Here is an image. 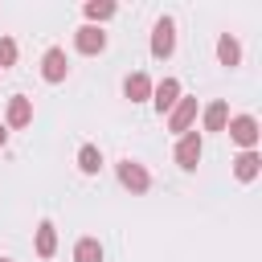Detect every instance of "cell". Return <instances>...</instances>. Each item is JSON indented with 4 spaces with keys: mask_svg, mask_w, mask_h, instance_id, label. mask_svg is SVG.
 <instances>
[{
    "mask_svg": "<svg viewBox=\"0 0 262 262\" xmlns=\"http://www.w3.org/2000/svg\"><path fill=\"white\" fill-rule=\"evenodd\" d=\"M12 66H16V41L0 37V70H12Z\"/></svg>",
    "mask_w": 262,
    "mask_h": 262,
    "instance_id": "cell-18",
    "label": "cell"
},
{
    "mask_svg": "<svg viewBox=\"0 0 262 262\" xmlns=\"http://www.w3.org/2000/svg\"><path fill=\"white\" fill-rule=\"evenodd\" d=\"M176 102H180V82H176V78H164V82L151 86V106H156L160 115H168Z\"/></svg>",
    "mask_w": 262,
    "mask_h": 262,
    "instance_id": "cell-9",
    "label": "cell"
},
{
    "mask_svg": "<svg viewBox=\"0 0 262 262\" xmlns=\"http://www.w3.org/2000/svg\"><path fill=\"white\" fill-rule=\"evenodd\" d=\"M78 172H82V176H98V172H102V151H98L94 143H82V147H78Z\"/></svg>",
    "mask_w": 262,
    "mask_h": 262,
    "instance_id": "cell-14",
    "label": "cell"
},
{
    "mask_svg": "<svg viewBox=\"0 0 262 262\" xmlns=\"http://www.w3.org/2000/svg\"><path fill=\"white\" fill-rule=\"evenodd\" d=\"M115 172H119V184L131 188V192H147V188H151V172H147L139 160H119Z\"/></svg>",
    "mask_w": 262,
    "mask_h": 262,
    "instance_id": "cell-3",
    "label": "cell"
},
{
    "mask_svg": "<svg viewBox=\"0 0 262 262\" xmlns=\"http://www.w3.org/2000/svg\"><path fill=\"white\" fill-rule=\"evenodd\" d=\"M82 12H86V25H94V20H111V16L119 12V4H115V0H86Z\"/></svg>",
    "mask_w": 262,
    "mask_h": 262,
    "instance_id": "cell-16",
    "label": "cell"
},
{
    "mask_svg": "<svg viewBox=\"0 0 262 262\" xmlns=\"http://www.w3.org/2000/svg\"><path fill=\"white\" fill-rule=\"evenodd\" d=\"M201 123H205V131H225V123H229V106H225L221 98H213V102L205 106Z\"/></svg>",
    "mask_w": 262,
    "mask_h": 262,
    "instance_id": "cell-13",
    "label": "cell"
},
{
    "mask_svg": "<svg viewBox=\"0 0 262 262\" xmlns=\"http://www.w3.org/2000/svg\"><path fill=\"white\" fill-rule=\"evenodd\" d=\"M225 131H229V139H233L242 151H254V147H258V139H262V131H258V119H254V115H229Z\"/></svg>",
    "mask_w": 262,
    "mask_h": 262,
    "instance_id": "cell-1",
    "label": "cell"
},
{
    "mask_svg": "<svg viewBox=\"0 0 262 262\" xmlns=\"http://www.w3.org/2000/svg\"><path fill=\"white\" fill-rule=\"evenodd\" d=\"M4 143H8V127L0 123V147H4Z\"/></svg>",
    "mask_w": 262,
    "mask_h": 262,
    "instance_id": "cell-19",
    "label": "cell"
},
{
    "mask_svg": "<svg viewBox=\"0 0 262 262\" xmlns=\"http://www.w3.org/2000/svg\"><path fill=\"white\" fill-rule=\"evenodd\" d=\"M201 156H205V139H201V131H184L180 143H176V164H180L184 172H192V168L201 164Z\"/></svg>",
    "mask_w": 262,
    "mask_h": 262,
    "instance_id": "cell-4",
    "label": "cell"
},
{
    "mask_svg": "<svg viewBox=\"0 0 262 262\" xmlns=\"http://www.w3.org/2000/svg\"><path fill=\"white\" fill-rule=\"evenodd\" d=\"M66 74H70V57H66V49H45V57H41V78L49 82V86H57V82H66Z\"/></svg>",
    "mask_w": 262,
    "mask_h": 262,
    "instance_id": "cell-5",
    "label": "cell"
},
{
    "mask_svg": "<svg viewBox=\"0 0 262 262\" xmlns=\"http://www.w3.org/2000/svg\"><path fill=\"white\" fill-rule=\"evenodd\" d=\"M258 172H262V156H258V151H242V156L233 160V176H237L242 184L258 180Z\"/></svg>",
    "mask_w": 262,
    "mask_h": 262,
    "instance_id": "cell-11",
    "label": "cell"
},
{
    "mask_svg": "<svg viewBox=\"0 0 262 262\" xmlns=\"http://www.w3.org/2000/svg\"><path fill=\"white\" fill-rule=\"evenodd\" d=\"M0 262H12V258H0Z\"/></svg>",
    "mask_w": 262,
    "mask_h": 262,
    "instance_id": "cell-20",
    "label": "cell"
},
{
    "mask_svg": "<svg viewBox=\"0 0 262 262\" xmlns=\"http://www.w3.org/2000/svg\"><path fill=\"white\" fill-rule=\"evenodd\" d=\"M57 254V229L53 221H41L37 225V258H53Z\"/></svg>",
    "mask_w": 262,
    "mask_h": 262,
    "instance_id": "cell-15",
    "label": "cell"
},
{
    "mask_svg": "<svg viewBox=\"0 0 262 262\" xmlns=\"http://www.w3.org/2000/svg\"><path fill=\"white\" fill-rule=\"evenodd\" d=\"M74 262H102V246H98V237H82V242L74 246Z\"/></svg>",
    "mask_w": 262,
    "mask_h": 262,
    "instance_id": "cell-17",
    "label": "cell"
},
{
    "mask_svg": "<svg viewBox=\"0 0 262 262\" xmlns=\"http://www.w3.org/2000/svg\"><path fill=\"white\" fill-rule=\"evenodd\" d=\"M192 123H196V98H184L180 94V102L168 111V131L184 135V131H192Z\"/></svg>",
    "mask_w": 262,
    "mask_h": 262,
    "instance_id": "cell-6",
    "label": "cell"
},
{
    "mask_svg": "<svg viewBox=\"0 0 262 262\" xmlns=\"http://www.w3.org/2000/svg\"><path fill=\"white\" fill-rule=\"evenodd\" d=\"M74 49H78V53H86V57H94V53H102V49H106V33H102L98 25H82V29L74 33Z\"/></svg>",
    "mask_w": 262,
    "mask_h": 262,
    "instance_id": "cell-7",
    "label": "cell"
},
{
    "mask_svg": "<svg viewBox=\"0 0 262 262\" xmlns=\"http://www.w3.org/2000/svg\"><path fill=\"white\" fill-rule=\"evenodd\" d=\"M217 61H221L225 70H233V66L242 61V45H237V37H229V33L217 37Z\"/></svg>",
    "mask_w": 262,
    "mask_h": 262,
    "instance_id": "cell-12",
    "label": "cell"
},
{
    "mask_svg": "<svg viewBox=\"0 0 262 262\" xmlns=\"http://www.w3.org/2000/svg\"><path fill=\"white\" fill-rule=\"evenodd\" d=\"M176 53V20L172 16H160L156 29H151V57L156 61H168Z\"/></svg>",
    "mask_w": 262,
    "mask_h": 262,
    "instance_id": "cell-2",
    "label": "cell"
},
{
    "mask_svg": "<svg viewBox=\"0 0 262 262\" xmlns=\"http://www.w3.org/2000/svg\"><path fill=\"white\" fill-rule=\"evenodd\" d=\"M123 98H131V102H147V98H151V78H147L143 70L127 74V82H123Z\"/></svg>",
    "mask_w": 262,
    "mask_h": 262,
    "instance_id": "cell-10",
    "label": "cell"
},
{
    "mask_svg": "<svg viewBox=\"0 0 262 262\" xmlns=\"http://www.w3.org/2000/svg\"><path fill=\"white\" fill-rule=\"evenodd\" d=\"M29 123H33V98L12 94V98H8V111H4V127L16 131V127H29Z\"/></svg>",
    "mask_w": 262,
    "mask_h": 262,
    "instance_id": "cell-8",
    "label": "cell"
}]
</instances>
